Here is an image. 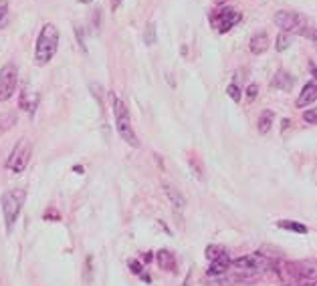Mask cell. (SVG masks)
<instances>
[{
	"label": "cell",
	"instance_id": "obj_15",
	"mask_svg": "<svg viewBox=\"0 0 317 286\" xmlns=\"http://www.w3.org/2000/svg\"><path fill=\"white\" fill-rule=\"evenodd\" d=\"M250 53L252 55H263L269 49V34L267 32H259L250 38Z\"/></svg>",
	"mask_w": 317,
	"mask_h": 286
},
{
	"label": "cell",
	"instance_id": "obj_5",
	"mask_svg": "<svg viewBox=\"0 0 317 286\" xmlns=\"http://www.w3.org/2000/svg\"><path fill=\"white\" fill-rule=\"evenodd\" d=\"M31 156H33V143L31 139H20L14 149L10 151V156L6 159V169L14 171V173H23L31 161Z\"/></svg>",
	"mask_w": 317,
	"mask_h": 286
},
{
	"label": "cell",
	"instance_id": "obj_6",
	"mask_svg": "<svg viewBox=\"0 0 317 286\" xmlns=\"http://www.w3.org/2000/svg\"><path fill=\"white\" fill-rule=\"evenodd\" d=\"M230 266L245 270V272H263V270H269L273 266V262L265 254L257 252V254H248V256H243V258H237V260H230Z\"/></svg>",
	"mask_w": 317,
	"mask_h": 286
},
{
	"label": "cell",
	"instance_id": "obj_3",
	"mask_svg": "<svg viewBox=\"0 0 317 286\" xmlns=\"http://www.w3.org/2000/svg\"><path fill=\"white\" fill-rule=\"evenodd\" d=\"M113 99V115H115V129L119 137L128 143L130 147H140V139L134 131V125H132V117H130V109L125 105L117 95H111Z\"/></svg>",
	"mask_w": 317,
	"mask_h": 286
},
{
	"label": "cell",
	"instance_id": "obj_11",
	"mask_svg": "<svg viewBox=\"0 0 317 286\" xmlns=\"http://www.w3.org/2000/svg\"><path fill=\"white\" fill-rule=\"evenodd\" d=\"M228 268H230V258H228V254L224 252L222 256H218V258H214L212 262H210L208 276H222Z\"/></svg>",
	"mask_w": 317,
	"mask_h": 286
},
{
	"label": "cell",
	"instance_id": "obj_13",
	"mask_svg": "<svg viewBox=\"0 0 317 286\" xmlns=\"http://www.w3.org/2000/svg\"><path fill=\"white\" fill-rule=\"evenodd\" d=\"M271 85L275 87V89H279V91H291L293 85H295V79L285 71H277V75L273 77Z\"/></svg>",
	"mask_w": 317,
	"mask_h": 286
},
{
	"label": "cell",
	"instance_id": "obj_21",
	"mask_svg": "<svg viewBox=\"0 0 317 286\" xmlns=\"http://www.w3.org/2000/svg\"><path fill=\"white\" fill-rule=\"evenodd\" d=\"M16 123V113H4L0 115V129H8Z\"/></svg>",
	"mask_w": 317,
	"mask_h": 286
},
{
	"label": "cell",
	"instance_id": "obj_25",
	"mask_svg": "<svg viewBox=\"0 0 317 286\" xmlns=\"http://www.w3.org/2000/svg\"><path fill=\"white\" fill-rule=\"evenodd\" d=\"M303 119H305V123L315 125V123H317V111H315V109H309V111L303 113Z\"/></svg>",
	"mask_w": 317,
	"mask_h": 286
},
{
	"label": "cell",
	"instance_id": "obj_26",
	"mask_svg": "<svg viewBox=\"0 0 317 286\" xmlns=\"http://www.w3.org/2000/svg\"><path fill=\"white\" fill-rule=\"evenodd\" d=\"M257 95H259V85H257V83H250V85L247 87V97L252 101V99H257Z\"/></svg>",
	"mask_w": 317,
	"mask_h": 286
},
{
	"label": "cell",
	"instance_id": "obj_29",
	"mask_svg": "<svg viewBox=\"0 0 317 286\" xmlns=\"http://www.w3.org/2000/svg\"><path fill=\"white\" fill-rule=\"evenodd\" d=\"M81 2H83V4H89V2H91V0H81Z\"/></svg>",
	"mask_w": 317,
	"mask_h": 286
},
{
	"label": "cell",
	"instance_id": "obj_8",
	"mask_svg": "<svg viewBox=\"0 0 317 286\" xmlns=\"http://www.w3.org/2000/svg\"><path fill=\"white\" fill-rule=\"evenodd\" d=\"M16 83H18V69H16V64L6 63L4 67L0 69V103L12 97L14 89H16Z\"/></svg>",
	"mask_w": 317,
	"mask_h": 286
},
{
	"label": "cell",
	"instance_id": "obj_12",
	"mask_svg": "<svg viewBox=\"0 0 317 286\" xmlns=\"http://www.w3.org/2000/svg\"><path fill=\"white\" fill-rule=\"evenodd\" d=\"M315 99H317V83H315V81H309V83L303 87V91H301V95H299V99H297V105H299V107H307V105L315 103Z\"/></svg>",
	"mask_w": 317,
	"mask_h": 286
},
{
	"label": "cell",
	"instance_id": "obj_19",
	"mask_svg": "<svg viewBox=\"0 0 317 286\" xmlns=\"http://www.w3.org/2000/svg\"><path fill=\"white\" fill-rule=\"evenodd\" d=\"M188 163H190V167L194 169V173H196V178H198V180H202V178H204V165L200 163V159H198L196 156H190Z\"/></svg>",
	"mask_w": 317,
	"mask_h": 286
},
{
	"label": "cell",
	"instance_id": "obj_16",
	"mask_svg": "<svg viewBox=\"0 0 317 286\" xmlns=\"http://www.w3.org/2000/svg\"><path fill=\"white\" fill-rule=\"evenodd\" d=\"M273 121H275V113L271 111V109H265V111L259 115V121H257V129L261 135H267L271 127H273Z\"/></svg>",
	"mask_w": 317,
	"mask_h": 286
},
{
	"label": "cell",
	"instance_id": "obj_4",
	"mask_svg": "<svg viewBox=\"0 0 317 286\" xmlns=\"http://www.w3.org/2000/svg\"><path fill=\"white\" fill-rule=\"evenodd\" d=\"M27 202V190L25 188H14L2 193V214H4V224H6V232H12L14 224H16V218L20 214Z\"/></svg>",
	"mask_w": 317,
	"mask_h": 286
},
{
	"label": "cell",
	"instance_id": "obj_20",
	"mask_svg": "<svg viewBox=\"0 0 317 286\" xmlns=\"http://www.w3.org/2000/svg\"><path fill=\"white\" fill-rule=\"evenodd\" d=\"M291 47V36L287 34V32H281L279 36H277V45H275V49H277L279 53H283V51H287Z\"/></svg>",
	"mask_w": 317,
	"mask_h": 286
},
{
	"label": "cell",
	"instance_id": "obj_24",
	"mask_svg": "<svg viewBox=\"0 0 317 286\" xmlns=\"http://www.w3.org/2000/svg\"><path fill=\"white\" fill-rule=\"evenodd\" d=\"M226 91H228V97H230L232 101H235V103H239V101H241V95H243V93H241V87H239L237 83L228 85V89H226Z\"/></svg>",
	"mask_w": 317,
	"mask_h": 286
},
{
	"label": "cell",
	"instance_id": "obj_9",
	"mask_svg": "<svg viewBox=\"0 0 317 286\" xmlns=\"http://www.w3.org/2000/svg\"><path fill=\"white\" fill-rule=\"evenodd\" d=\"M212 20H214L216 31H218L220 34H224V32H228L232 27H237V23L241 20V14H239L237 10H232V8H220V10L216 12V18H212Z\"/></svg>",
	"mask_w": 317,
	"mask_h": 286
},
{
	"label": "cell",
	"instance_id": "obj_28",
	"mask_svg": "<svg viewBox=\"0 0 317 286\" xmlns=\"http://www.w3.org/2000/svg\"><path fill=\"white\" fill-rule=\"evenodd\" d=\"M297 286H315L313 282H303V284H297Z\"/></svg>",
	"mask_w": 317,
	"mask_h": 286
},
{
	"label": "cell",
	"instance_id": "obj_30",
	"mask_svg": "<svg viewBox=\"0 0 317 286\" xmlns=\"http://www.w3.org/2000/svg\"><path fill=\"white\" fill-rule=\"evenodd\" d=\"M283 286H285V284H283Z\"/></svg>",
	"mask_w": 317,
	"mask_h": 286
},
{
	"label": "cell",
	"instance_id": "obj_10",
	"mask_svg": "<svg viewBox=\"0 0 317 286\" xmlns=\"http://www.w3.org/2000/svg\"><path fill=\"white\" fill-rule=\"evenodd\" d=\"M156 262L164 272H174L176 270V256L170 250H158L156 252Z\"/></svg>",
	"mask_w": 317,
	"mask_h": 286
},
{
	"label": "cell",
	"instance_id": "obj_14",
	"mask_svg": "<svg viewBox=\"0 0 317 286\" xmlns=\"http://www.w3.org/2000/svg\"><path fill=\"white\" fill-rule=\"evenodd\" d=\"M164 191H166V195H168V200H170V204L178 210V212H182L184 208H186V197L174 188V186H164Z\"/></svg>",
	"mask_w": 317,
	"mask_h": 286
},
{
	"label": "cell",
	"instance_id": "obj_7",
	"mask_svg": "<svg viewBox=\"0 0 317 286\" xmlns=\"http://www.w3.org/2000/svg\"><path fill=\"white\" fill-rule=\"evenodd\" d=\"M317 274L315 266L311 262H287L285 266L281 268V276L289 278V280H313Z\"/></svg>",
	"mask_w": 317,
	"mask_h": 286
},
{
	"label": "cell",
	"instance_id": "obj_18",
	"mask_svg": "<svg viewBox=\"0 0 317 286\" xmlns=\"http://www.w3.org/2000/svg\"><path fill=\"white\" fill-rule=\"evenodd\" d=\"M156 40H158L156 23H147V25H145V31H143V42H145L147 47H152V45H156Z\"/></svg>",
	"mask_w": 317,
	"mask_h": 286
},
{
	"label": "cell",
	"instance_id": "obj_27",
	"mask_svg": "<svg viewBox=\"0 0 317 286\" xmlns=\"http://www.w3.org/2000/svg\"><path fill=\"white\" fill-rule=\"evenodd\" d=\"M121 4V0H111V10H117Z\"/></svg>",
	"mask_w": 317,
	"mask_h": 286
},
{
	"label": "cell",
	"instance_id": "obj_2",
	"mask_svg": "<svg viewBox=\"0 0 317 286\" xmlns=\"http://www.w3.org/2000/svg\"><path fill=\"white\" fill-rule=\"evenodd\" d=\"M59 49V29L53 23H47L38 32L36 49H35V61L36 64H47L55 57Z\"/></svg>",
	"mask_w": 317,
	"mask_h": 286
},
{
	"label": "cell",
	"instance_id": "obj_23",
	"mask_svg": "<svg viewBox=\"0 0 317 286\" xmlns=\"http://www.w3.org/2000/svg\"><path fill=\"white\" fill-rule=\"evenodd\" d=\"M6 20H8V2L0 0V29L6 27Z\"/></svg>",
	"mask_w": 317,
	"mask_h": 286
},
{
	"label": "cell",
	"instance_id": "obj_1",
	"mask_svg": "<svg viewBox=\"0 0 317 286\" xmlns=\"http://www.w3.org/2000/svg\"><path fill=\"white\" fill-rule=\"evenodd\" d=\"M275 25L281 29V32H295V34H301V36H307V38H315L313 34V25L311 20L305 16V14H299V12H293V10H279L275 14Z\"/></svg>",
	"mask_w": 317,
	"mask_h": 286
},
{
	"label": "cell",
	"instance_id": "obj_22",
	"mask_svg": "<svg viewBox=\"0 0 317 286\" xmlns=\"http://www.w3.org/2000/svg\"><path fill=\"white\" fill-rule=\"evenodd\" d=\"M222 254H224V248H222V246H214V244H212V246L206 248V258H208L210 262H212L214 258H218V256H222Z\"/></svg>",
	"mask_w": 317,
	"mask_h": 286
},
{
	"label": "cell",
	"instance_id": "obj_17",
	"mask_svg": "<svg viewBox=\"0 0 317 286\" xmlns=\"http://www.w3.org/2000/svg\"><path fill=\"white\" fill-rule=\"evenodd\" d=\"M277 226H279V228H283V230L297 232V234H307V232H309V228H307L305 224H299V222H291V220H279V222H277Z\"/></svg>",
	"mask_w": 317,
	"mask_h": 286
}]
</instances>
